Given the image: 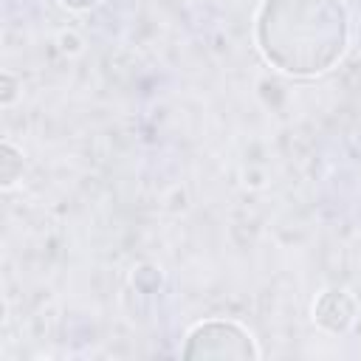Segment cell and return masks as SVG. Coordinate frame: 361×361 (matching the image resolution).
Here are the masks:
<instances>
[{"label":"cell","mask_w":361,"mask_h":361,"mask_svg":"<svg viewBox=\"0 0 361 361\" xmlns=\"http://www.w3.org/2000/svg\"><path fill=\"white\" fill-rule=\"evenodd\" d=\"M313 319L330 333H344L355 322V299L341 288H330L316 299Z\"/></svg>","instance_id":"obj_3"},{"label":"cell","mask_w":361,"mask_h":361,"mask_svg":"<svg viewBox=\"0 0 361 361\" xmlns=\"http://www.w3.org/2000/svg\"><path fill=\"white\" fill-rule=\"evenodd\" d=\"M183 358H257L259 350L248 330L234 322H200L189 330L180 350Z\"/></svg>","instance_id":"obj_2"},{"label":"cell","mask_w":361,"mask_h":361,"mask_svg":"<svg viewBox=\"0 0 361 361\" xmlns=\"http://www.w3.org/2000/svg\"><path fill=\"white\" fill-rule=\"evenodd\" d=\"M254 39L276 71L313 79L341 62L350 45V14L341 0H262Z\"/></svg>","instance_id":"obj_1"},{"label":"cell","mask_w":361,"mask_h":361,"mask_svg":"<svg viewBox=\"0 0 361 361\" xmlns=\"http://www.w3.org/2000/svg\"><path fill=\"white\" fill-rule=\"evenodd\" d=\"M65 8H71V11H85V8H93L99 0H59Z\"/></svg>","instance_id":"obj_5"},{"label":"cell","mask_w":361,"mask_h":361,"mask_svg":"<svg viewBox=\"0 0 361 361\" xmlns=\"http://www.w3.org/2000/svg\"><path fill=\"white\" fill-rule=\"evenodd\" d=\"M0 155H3V169H0V178H3V186L8 189V186H14L17 183V178L23 175V155L8 144V141H3V147H0Z\"/></svg>","instance_id":"obj_4"}]
</instances>
